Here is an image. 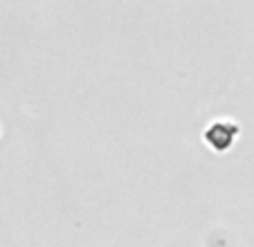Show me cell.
Returning <instances> with one entry per match:
<instances>
[{
	"mask_svg": "<svg viewBox=\"0 0 254 247\" xmlns=\"http://www.w3.org/2000/svg\"><path fill=\"white\" fill-rule=\"evenodd\" d=\"M236 135H239V128L234 124L230 122H218V124H211L209 130H207V142H209L211 148L216 151H225L234 144Z\"/></svg>",
	"mask_w": 254,
	"mask_h": 247,
	"instance_id": "cell-1",
	"label": "cell"
}]
</instances>
